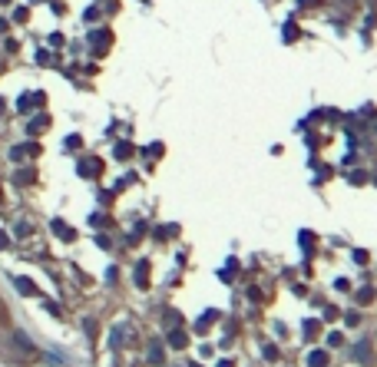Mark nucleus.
Returning a JSON list of instances; mask_svg holds the SVG:
<instances>
[{
    "label": "nucleus",
    "instance_id": "1",
    "mask_svg": "<svg viewBox=\"0 0 377 367\" xmlns=\"http://www.w3.org/2000/svg\"><path fill=\"white\" fill-rule=\"evenodd\" d=\"M100 172V162H79V176H96Z\"/></svg>",
    "mask_w": 377,
    "mask_h": 367
},
{
    "label": "nucleus",
    "instance_id": "2",
    "mask_svg": "<svg viewBox=\"0 0 377 367\" xmlns=\"http://www.w3.org/2000/svg\"><path fill=\"white\" fill-rule=\"evenodd\" d=\"M17 288H20L23 294H37V285H34V281H27V278H17Z\"/></svg>",
    "mask_w": 377,
    "mask_h": 367
},
{
    "label": "nucleus",
    "instance_id": "3",
    "mask_svg": "<svg viewBox=\"0 0 377 367\" xmlns=\"http://www.w3.org/2000/svg\"><path fill=\"white\" fill-rule=\"evenodd\" d=\"M43 126H50V116H37V119L30 122V133L37 136V129H43Z\"/></svg>",
    "mask_w": 377,
    "mask_h": 367
},
{
    "label": "nucleus",
    "instance_id": "4",
    "mask_svg": "<svg viewBox=\"0 0 377 367\" xmlns=\"http://www.w3.org/2000/svg\"><path fill=\"white\" fill-rule=\"evenodd\" d=\"M116 156H119V159H126V156H133V146H126V143H119V146H116Z\"/></svg>",
    "mask_w": 377,
    "mask_h": 367
},
{
    "label": "nucleus",
    "instance_id": "5",
    "mask_svg": "<svg viewBox=\"0 0 377 367\" xmlns=\"http://www.w3.org/2000/svg\"><path fill=\"white\" fill-rule=\"evenodd\" d=\"M0 248H7V235L0 232Z\"/></svg>",
    "mask_w": 377,
    "mask_h": 367
},
{
    "label": "nucleus",
    "instance_id": "6",
    "mask_svg": "<svg viewBox=\"0 0 377 367\" xmlns=\"http://www.w3.org/2000/svg\"><path fill=\"white\" fill-rule=\"evenodd\" d=\"M301 3H308V7H311V3H318V0H301Z\"/></svg>",
    "mask_w": 377,
    "mask_h": 367
},
{
    "label": "nucleus",
    "instance_id": "7",
    "mask_svg": "<svg viewBox=\"0 0 377 367\" xmlns=\"http://www.w3.org/2000/svg\"><path fill=\"white\" fill-rule=\"evenodd\" d=\"M0 112H3V100H0Z\"/></svg>",
    "mask_w": 377,
    "mask_h": 367
},
{
    "label": "nucleus",
    "instance_id": "8",
    "mask_svg": "<svg viewBox=\"0 0 377 367\" xmlns=\"http://www.w3.org/2000/svg\"><path fill=\"white\" fill-rule=\"evenodd\" d=\"M0 3H10V0H0Z\"/></svg>",
    "mask_w": 377,
    "mask_h": 367
}]
</instances>
